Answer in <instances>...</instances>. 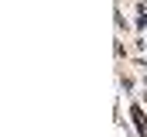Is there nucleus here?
<instances>
[{
  "label": "nucleus",
  "mask_w": 147,
  "mask_h": 137,
  "mask_svg": "<svg viewBox=\"0 0 147 137\" xmlns=\"http://www.w3.org/2000/svg\"><path fill=\"white\" fill-rule=\"evenodd\" d=\"M130 117H134V127H137V134H140V137H147V117H144V110H140L137 103L130 106Z\"/></svg>",
  "instance_id": "f257e3e1"
}]
</instances>
